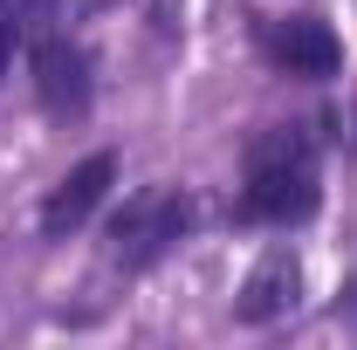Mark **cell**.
<instances>
[{"mask_svg": "<svg viewBox=\"0 0 357 350\" xmlns=\"http://www.w3.org/2000/svg\"><path fill=\"white\" fill-rule=\"evenodd\" d=\"M323 185H316V137L303 124H268L248 137V178H241V220H261V227H289V220H310Z\"/></svg>", "mask_w": 357, "mask_h": 350, "instance_id": "cell-1", "label": "cell"}, {"mask_svg": "<svg viewBox=\"0 0 357 350\" xmlns=\"http://www.w3.org/2000/svg\"><path fill=\"white\" fill-rule=\"evenodd\" d=\"M192 234V199L185 192H137L124 199V213L110 220V261L117 268H151L158 254H172L178 241Z\"/></svg>", "mask_w": 357, "mask_h": 350, "instance_id": "cell-2", "label": "cell"}, {"mask_svg": "<svg viewBox=\"0 0 357 350\" xmlns=\"http://www.w3.org/2000/svg\"><path fill=\"white\" fill-rule=\"evenodd\" d=\"M261 55L282 69V76H337L344 69V42L330 35V21H316V14H289V21H261Z\"/></svg>", "mask_w": 357, "mask_h": 350, "instance_id": "cell-3", "label": "cell"}, {"mask_svg": "<svg viewBox=\"0 0 357 350\" xmlns=\"http://www.w3.org/2000/svg\"><path fill=\"white\" fill-rule=\"evenodd\" d=\"M35 96H42L48 117H83L89 110V55L69 35L35 42Z\"/></svg>", "mask_w": 357, "mask_h": 350, "instance_id": "cell-4", "label": "cell"}, {"mask_svg": "<svg viewBox=\"0 0 357 350\" xmlns=\"http://www.w3.org/2000/svg\"><path fill=\"white\" fill-rule=\"evenodd\" d=\"M110 178H117V158H110V151H89L83 165H69V172H62V185L42 199V234H48V241L76 234V227H83V220L103 206Z\"/></svg>", "mask_w": 357, "mask_h": 350, "instance_id": "cell-5", "label": "cell"}, {"mask_svg": "<svg viewBox=\"0 0 357 350\" xmlns=\"http://www.w3.org/2000/svg\"><path fill=\"white\" fill-rule=\"evenodd\" d=\"M296 296H303V268H296V254H268V261L241 282L234 316H241V323H275V316L296 309Z\"/></svg>", "mask_w": 357, "mask_h": 350, "instance_id": "cell-6", "label": "cell"}, {"mask_svg": "<svg viewBox=\"0 0 357 350\" xmlns=\"http://www.w3.org/2000/svg\"><path fill=\"white\" fill-rule=\"evenodd\" d=\"M21 35H28V7H0V76H7V62H14Z\"/></svg>", "mask_w": 357, "mask_h": 350, "instance_id": "cell-7", "label": "cell"}, {"mask_svg": "<svg viewBox=\"0 0 357 350\" xmlns=\"http://www.w3.org/2000/svg\"><path fill=\"white\" fill-rule=\"evenodd\" d=\"M0 7H7V0H0Z\"/></svg>", "mask_w": 357, "mask_h": 350, "instance_id": "cell-8", "label": "cell"}]
</instances>
